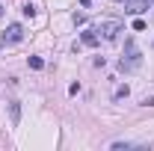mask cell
<instances>
[{
	"label": "cell",
	"mask_w": 154,
	"mask_h": 151,
	"mask_svg": "<svg viewBox=\"0 0 154 151\" xmlns=\"http://www.w3.org/2000/svg\"><path fill=\"white\" fill-rule=\"evenodd\" d=\"M139 65H142V51L136 48L134 39H128V42H125V54L119 59V71H122V74H134Z\"/></svg>",
	"instance_id": "1"
},
{
	"label": "cell",
	"mask_w": 154,
	"mask_h": 151,
	"mask_svg": "<svg viewBox=\"0 0 154 151\" xmlns=\"http://www.w3.org/2000/svg\"><path fill=\"white\" fill-rule=\"evenodd\" d=\"M21 39H24V27H21V24H9V27H6V33L0 36V48L15 45V42H21Z\"/></svg>",
	"instance_id": "2"
},
{
	"label": "cell",
	"mask_w": 154,
	"mask_h": 151,
	"mask_svg": "<svg viewBox=\"0 0 154 151\" xmlns=\"http://www.w3.org/2000/svg\"><path fill=\"white\" fill-rule=\"evenodd\" d=\"M122 30V21H104L98 27V33H104V39H116V33Z\"/></svg>",
	"instance_id": "3"
},
{
	"label": "cell",
	"mask_w": 154,
	"mask_h": 151,
	"mask_svg": "<svg viewBox=\"0 0 154 151\" xmlns=\"http://www.w3.org/2000/svg\"><path fill=\"white\" fill-rule=\"evenodd\" d=\"M148 6H154V0H128V9H125V12H131V15H139V12H145Z\"/></svg>",
	"instance_id": "4"
},
{
	"label": "cell",
	"mask_w": 154,
	"mask_h": 151,
	"mask_svg": "<svg viewBox=\"0 0 154 151\" xmlns=\"http://www.w3.org/2000/svg\"><path fill=\"white\" fill-rule=\"evenodd\" d=\"M80 42H83L86 48H95L98 42H101V36H98V30H83V33H80Z\"/></svg>",
	"instance_id": "5"
},
{
	"label": "cell",
	"mask_w": 154,
	"mask_h": 151,
	"mask_svg": "<svg viewBox=\"0 0 154 151\" xmlns=\"http://www.w3.org/2000/svg\"><path fill=\"white\" fill-rule=\"evenodd\" d=\"M9 116H12V125H18V122H21V107H18V101H12V104H9Z\"/></svg>",
	"instance_id": "6"
},
{
	"label": "cell",
	"mask_w": 154,
	"mask_h": 151,
	"mask_svg": "<svg viewBox=\"0 0 154 151\" xmlns=\"http://www.w3.org/2000/svg\"><path fill=\"white\" fill-rule=\"evenodd\" d=\"M110 148H113V151H122V148H139V145H136V142H128V139H119V142H113Z\"/></svg>",
	"instance_id": "7"
},
{
	"label": "cell",
	"mask_w": 154,
	"mask_h": 151,
	"mask_svg": "<svg viewBox=\"0 0 154 151\" xmlns=\"http://www.w3.org/2000/svg\"><path fill=\"white\" fill-rule=\"evenodd\" d=\"M128 92H131V89H128V83H125V86H119V89H116V101H122V98H128Z\"/></svg>",
	"instance_id": "8"
},
{
	"label": "cell",
	"mask_w": 154,
	"mask_h": 151,
	"mask_svg": "<svg viewBox=\"0 0 154 151\" xmlns=\"http://www.w3.org/2000/svg\"><path fill=\"white\" fill-rule=\"evenodd\" d=\"M30 68H36V71L45 68V59H42V57H30Z\"/></svg>",
	"instance_id": "9"
},
{
	"label": "cell",
	"mask_w": 154,
	"mask_h": 151,
	"mask_svg": "<svg viewBox=\"0 0 154 151\" xmlns=\"http://www.w3.org/2000/svg\"><path fill=\"white\" fill-rule=\"evenodd\" d=\"M21 12H24L27 18H33V15H36V6H33V3H24V9H21Z\"/></svg>",
	"instance_id": "10"
},
{
	"label": "cell",
	"mask_w": 154,
	"mask_h": 151,
	"mask_svg": "<svg viewBox=\"0 0 154 151\" xmlns=\"http://www.w3.org/2000/svg\"><path fill=\"white\" fill-rule=\"evenodd\" d=\"M142 104H145V107H154V95H145V98H142Z\"/></svg>",
	"instance_id": "11"
},
{
	"label": "cell",
	"mask_w": 154,
	"mask_h": 151,
	"mask_svg": "<svg viewBox=\"0 0 154 151\" xmlns=\"http://www.w3.org/2000/svg\"><path fill=\"white\" fill-rule=\"evenodd\" d=\"M89 3H92V0H80V6H89Z\"/></svg>",
	"instance_id": "12"
},
{
	"label": "cell",
	"mask_w": 154,
	"mask_h": 151,
	"mask_svg": "<svg viewBox=\"0 0 154 151\" xmlns=\"http://www.w3.org/2000/svg\"><path fill=\"white\" fill-rule=\"evenodd\" d=\"M0 18H3V3H0Z\"/></svg>",
	"instance_id": "13"
},
{
	"label": "cell",
	"mask_w": 154,
	"mask_h": 151,
	"mask_svg": "<svg viewBox=\"0 0 154 151\" xmlns=\"http://www.w3.org/2000/svg\"><path fill=\"white\" fill-rule=\"evenodd\" d=\"M116 3H128V0H116Z\"/></svg>",
	"instance_id": "14"
}]
</instances>
